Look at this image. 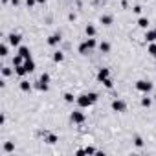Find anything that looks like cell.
Masks as SVG:
<instances>
[{"label": "cell", "instance_id": "f546056e", "mask_svg": "<svg viewBox=\"0 0 156 156\" xmlns=\"http://www.w3.org/2000/svg\"><path fill=\"white\" fill-rule=\"evenodd\" d=\"M26 4H28V8H33L37 4V0H26Z\"/></svg>", "mask_w": 156, "mask_h": 156}, {"label": "cell", "instance_id": "e0dca14e", "mask_svg": "<svg viewBox=\"0 0 156 156\" xmlns=\"http://www.w3.org/2000/svg\"><path fill=\"white\" fill-rule=\"evenodd\" d=\"M85 31H87V35H88V37H94V35H96V28H94L92 24H88V26L85 28Z\"/></svg>", "mask_w": 156, "mask_h": 156}, {"label": "cell", "instance_id": "7402d4cb", "mask_svg": "<svg viewBox=\"0 0 156 156\" xmlns=\"http://www.w3.org/2000/svg\"><path fill=\"white\" fill-rule=\"evenodd\" d=\"M44 141H46V143H55V141H57V136H55V134H48V136L44 138Z\"/></svg>", "mask_w": 156, "mask_h": 156}, {"label": "cell", "instance_id": "8fae6325", "mask_svg": "<svg viewBox=\"0 0 156 156\" xmlns=\"http://www.w3.org/2000/svg\"><path fill=\"white\" fill-rule=\"evenodd\" d=\"M90 50H92V48L88 46V42H87V41H85V42H83V44L79 46V53H81V55H87V53H88Z\"/></svg>", "mask_w": 156, "mask_h": 156}, {"label": "cell", "instance_id": "30bf717a", "mask_svg": "<svg viewBox=\"0 0 156 156\" xmlns=\"http://www.w3.org/2000/svg\"><path fill=\"white\" fill-rule=\"evenodd\" d=\"M19 55H22L24 59H31V53H30V48L28 46H20L19 48Z\"/></svg>", "mask_w": 156, "mask_h": 156}, {"label": "cell", "instance_id": "836d02e7", "mask_svg": "<svg viewBox=\"0 0 156 156\" xmlns=\"http://www.w3.org/2000/svg\"><path fill=\"white\" fill-rule=\"evenodd\" d=\"M154 59H156V55H154Z\"/></svg>", "mask_w": 156, "mask_h": 156}, {"label": "cell", "instance_id": "83f0119b", "mask_svg": "<svg viewBox=\"0 0 156 156\" xmlns=\"http://www.w3.org/2000/svg\"><path fill=\"white\" fill-rule=\"evenodd\" d=\"M101 83H103L107 88H112V81H110V77H107V79H105V81H101Z\"/></svg>", "mask_w": 156, "mask_h": 156}, {"label": "cell", "instance_id": "4dcf8cb0", "mask_svg": "<svg viewBox=\"0 0 156 156\" xmlns=\"http://www.w3.org/2000/svg\"><path fill=\"white\" fill-rule=\"evenodd\" d=\"M132 11H134L136 15H140V13H141V6H134V9H132Z\"/></svg>", "mask_w": 156, "mask_h": 156}, {"label": "cell", "instance_id": "7a4b0ae2", "mask_svg": "<svg viewBox=\"0 0 156 156\" xmlns=\"http://www.w3.org/2000/svg\"><path fill=\"white\" fill-rule=\"evenodd\" d=\"M136 90H140L143 94H149L152 90V83L151 81H145V79H140V81H136Z\"/></svg>", "mask_w": 156, "mask_h": 156}, {"label": "cell", "instance_id": "cb8c5ba5", "mask_svg": "<svg viewBox=\"0 0 156 156\" xmlns=\"http://www.w3.org/2000/svg\"><path fill=\"white\" fill-rule=\"evenodd\" d=\"M11 73H13V70H11V68H8V66H4V68H2V75H4V77H9Z\"/></svg>", "mask_w": 156, "mask_h": 156}, {"label": "cell", "instance_id": "d6a6232c", "mask_svg": "<svg viewBox=\"0 0 156 156\" xmlns=\"http://www.w3.org/2000/svg\"><path fill=\"white\" fill-rule=\"evenodd\" d=\"M46 2V0H37V4H44Z\"/></svg>", "mask_w": 156, "mask_h": 156}, {"label": "cell", "instance_id": "ac0fdd59", "mask_svg": "<svg viewBox=\"0 0 156 156\" xmlns=\"http://www.w3.org/2000/svg\"><path fill=\"white\" fill-rule=\"evenodd\" d=\"M99 50H101L103 53H108V51H110V44H108V42H101V44H99Z\"/></svg>", "mask_w": 156, "mask_h": 156}, {"label": "cell", "instance_id": "ba28073f", "mask_svg": "<svg viewBox=\"0 0 156 156\" xmlns=\"http://www.w3.org/2000/svg\"><path fill=\"white\" fill-rule=\"evenodd\" d=\"M108 75H110V70H108V68H101V70L98 72V81H105Z\"/></svg>", "mask_w": 156, "mask_h": 156}, {"label": "cell", "instance_id": "7c38bea8", "mask_svg": "<svg viewBox=\"0 0 156 156\" xmlns=\"http://www.w3.org/2000/svg\"><path fill=\"white\" fill-rule=\"evenodd\" d=\"M24 66H26L28 73L33 72V70H35V62H33V59H26V61H24Z\"/></svg>", "mask_w": 156, "mask_h": 156}, {"label": "cell", "instance_id": "2e32d148", "mask_svg": "<svg viewBox=\"0 0 156 156\" xmlns=\"http://www.w3.org/2000/svg\"><path fill=\"white\" fill-rule=\"evenodd\" d=\"M138 26H140V28H143V30H147V26H149V19L141 17V19L138 20Z\"/></svg>", "mask_w": 156, "mask_h": 156}, {"label": "cell", "instance_id": "d6986e66", "mask_svg": "<svg viewBox=\"0 0 156 156\" xmlns=\"http://www.w3.org/2000/svg\"><path fill=\"white\" fill-rule=\"evenodd\" d=\"M62 59H64V53H62V51H55V53H53V61H55V62H61Z\"/></svg>", "mask_w": 156, "mask_h": 156}, {"label": "cell", "instance_id": "5b68a950", "mask_svg": "<svg viewBox=\"0 0 156 156\" xmlns=\"http://www.w3.org/2000/svg\"><path fill=\"white\" fill-rule=\"evenodd\" d=\"M125 108H127L125 101H121V99H114V101H112V110H116V112H125Z\"/></svg>", "mask_w": 156, "mask_h": 156}, {"label": "cell", "instance_id": "6da1fadb", "mask_svg": "<svg viewBox=\"0 0 156 156\" xmlns=\"http://www.w3.org/2000/svg\"><path fill=\"white\" fill-rule=\"evenodd\" d=\"M77 105H79V108H87V107H92L96 101H98V94L96 92H90V94H83L75 99Z\"/></svg>", "mask_w": 156, "mask_h": 156}, {"label": "cell", "instance_id": "1f68e13d", "mask_svg": "<svg viewBox=\"0 0 156 156\" xmlns=\"http://www.w3.org/2000/svg\"><path fill=\"white\" fill-rule=\"evenodd\" d=\"M11 4H13V6H19V4H20V0H11Z\"/></svg>", "mask_w": 156, "mask_h": 156}, {"label": "cell", "instance_id": "44dd1931", "mask_svg": "<svg viewBox=\"0 0 156 156\" xmlns=\"http://www.w3.org/2000/svg\"><path fill=\"white\" fill-rule=\"evenodd\" d=\"M62 98H64V101H66V103H73V99H77V98H73V94H70V92H66Z\"/></svg>", "mask_w": 156, "mask_h": 156}, {"label": "cell", "instance_id": "4316f807", "mask_svg": "<svg viewBox=\"0 0 156 156\" xmlns=\"http://www.w3.org/2000/svg\"><path fill=\"white\" fill-rule=\"evenodd\" d=\"M134 145H136V147H141V145H143V140H141L140 136H136V138H134Z\"/></svg>", "mask_w": 156, "mask_h": 156}, {"label": "cell", "instance_id": "4fadbf2b", "mask_svg": "<svg viewBox=\"0 0 156 156\" xmlns=\"http://www.w3.org/2000/svg\"><path fill=\"white\" fill-rule=\"evenodd\" d=\"M15 73H17L19 77H22V75H26V73H28V70H26V66H24V64H20V66H15Z\"/></svg>", "mask_w": 156, "mask_h": 156}, {"label": "cell", "instance_id": "5bb4252c", "mask_svg": "<svg viewBox=\"0 0 156 156\" xmlns=\"http://www.w3.org/2000/svg\"><path fill=\"white\" fill-rule=\"evenodd\" d=\"M20 90H22V92H30V90H31L30 81H24V79H22V81H20Z\"/></svg>", "mask_w": 156, "mask_h": 156}, {"label": "cell", "instance_id": "52a82bcc", "mask_svg": "<svg viewBox=\"0 0 156 156\" xmlns=\"http://www.w3.org/2000/svg\"><path fill=\"white\" fill-rule=\"evenodd\" d=\"M145 41L147 42H156V30H147L145 31Z\"/></svg>", "mask_w": 156, "mask_h": 156}, {"label": "cell", "instance_id": "ffe728a7", "mask_svg": "<svg viewBox=\"0 0 156 156\" xmlns=\"http://www.w3.org/2000/svg\"><path fill=\"white\" fill-rule=\"evenodd\" d=\"M0 55H2V57H6V55H8V44H6V42L0 44Z\"/></svg>", "mask_w": 156, "mask_h": 156}, {"label": "cell", "instance_id": "f1b7e54d", "mask_svg": "<svg viewBox=\"0 0 156 156\" xmlns=\"http://www.w3.org/2000/svg\"><path fill=\"white\" fill-rule=\"evenodd\" d=\"M96 152H98V151L92 149V147H87V149H85V154H96Z\"/></svg>", "mask_w": 156, "mask_h": 156}, {"label": "cell", "instance_id": "8992f818", "mask_svg": "<svg viewBox=\"0 0 156 156\" xmlns=\"http://www.w3.org/2000/svg\"><path fill=\"white\" fill-rule=\"evenodd\" d=\"M20 41H22V37H20L19 33H11V35L8 37V42H9L11 46H19V44H20Z\"/></svg>", "mask_w": 156, "mask_h": 156}, {"label": "cell", "instance_id": "484cf974", "mask_svg": "<svg viewBox=\"0 0 156 156\" xmlns=\"http://www.w3.org/2000/svg\"><path fill=\"white\" fill-rule=\"evenodd\" d=\"M149 53H151L152 57L156 55V42H151V44H149Z\"/></svg>", "mask_w": 156, "mask_h": 156}, {"label": "cell", "instance_id": "9a60e30c", "mask_svg": "<svg viewBox=\"0 0 156 156\" xmlns=\"http://www.w3.org/2000/svg\"><path fill=\"white\" fill-rule=\"evenodd\" d=\"M101 24H103V26H110V24H112V17H110V15H103V17H101Z\"/></svg>", "mask_w": 156, "mask_h": 156}, {"label": "cell", "instance_id": "d4e9b609", "mask_svg": "<svg viewBox=\"0 0 156 156\" xmlns=\"http://www.w3.org/2000/svg\"><path fill=\"white\" fill-rule=\"evenodd\" d=\"M151 105H152V101H151V98H143V99H141V107H147V108H149Z\"/></svg>", "mask_w": 156, "mask_h": 156}, {"label": "cell", "instance_id": "3957f363", "mask_svg": "<svg viewBox=\"0 0 156 156\" xmlns=\"http://www.w3.org/2000/svg\"><path fill=\"white\" fill-rule=\"evenodd\" d=\"M48 83H50V73H42L41 75V79L37 81V90H41V92H46L48 90Z\"/></svg>", "mask_w": 156, "mask_h": 156}, {"label": "cell", "instance_id": "9c48e42d", "mask_svg": "<svg viewBox=\"0 0 156 156\" xmlns=\"http://www.w3.org/2000/svg\"><path fill=\"white\" fill-rule=\"evenodd\" d=\"M59 42H61V35H59V33H55V35H50V37H48V44H50V46H57Z\"/></svg>", "mask_w": 156, "mask_h": 156}, {"label": "cell", "instance_id": "603a6c76", "mask_svg": "<svg viewBox=\"0 0 156 156\" xmlns=\"http://www.w3.org/2000/svg\"><path fill=\"white\" fill-rule=\"evenodd\" d=\"M15 151V145L11 143V141H8L6 145H4V152H13Z\"/></svg>", "mask_w": 156, "mask_h": 156}, {"label": "cell", "instance_id": "277c9868", "mask_svg": "<svg viewBox=\"0 0 156 156\" xmlns=\"http://www.w3.org/2000/svg\"><path fill=\"white\" fill-rule=\"evenodd\" d=\"M70 119H72L73 123H83L87 118H85V114H83L81 110H73V112H72V116H70Z\"/></svg>", "mask_w": 156, "mask_h": 156}]
</instances>
